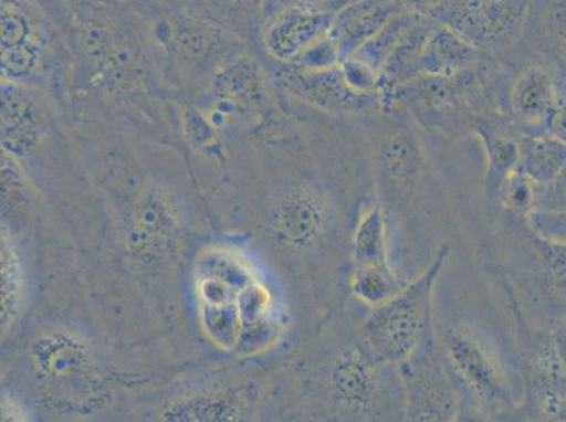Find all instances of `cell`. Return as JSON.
<instances>
[{
    "mask_svg": "<svg viewBox=\"0 0 566 422\" xmlns=\"http://www.w3.org/2000/svg\"><path fill=\"white\" fill-rule=\"evenodd\" d=\"M368 167L389 219L390 261L406 281L436 255L442 200L427 134L398 102L361 118Z\"/></svg>",
    "mask_w": 566,
    "mask_h": 422,
    "instance_id": "1",
    "label": "cell"
},
{
    "mask_svg": "<svg viewBox=\"0 0 566 422\" xmlns=\"http://www.w3.org/2000/svg\"><path fill=\"white\" fill-rule=\"evenodd\" d=\"M136 4L166 86L205 91L220 70L251 51L230 30L163 0Z\"/></svg>",
    "mask_w": 566,
    "mask_h": 422,
    "instance_id": "2",
    "label": "cell"
},
{
    "mask_svg": "<svg viewBox=\"0 0 566 422\" xmlns=\"http://www.w3.org/2000/svg\"><path fill=\"white\" fill-rule=\"evenodd\" d=\"M509 68L491 54L460 75L417 76L396 91V102L427 136L457 140L471 133L473 117L501 112Z\"/></svg>",
    "mask_w": 566,
    "mask_h": 422,
    "instance_id": "3",
    "label": "cell"
},
{
    "mask_svg": "<svg viewBox=\"0 0 566 422\" xmlns=\"http://www.w3.org/2000/svg\"><path fill=\"white\" fill-rule=\"evenodd\" d=\"M506 214L499 240L512 305L533 327L553 334L566 326V246L534 234L526 219Z\"/></svg>",
    "mask_w": 566,
    "mask_h": 422,
    "instance_id": "4",
    "label": "cell"
},
{
    "mask_svg": "<svg viewBox=\"0 0 566 422\" xmlns=\"http://www.w3.org/2000/svg\"><path fill=\"white\" fill-rule=\"evenodd\" d=\"M72 54L41 0H2V81L43 91L70 84Z\"/></svg>",
    "mask_w": 566,
    "mask_h": 422,
    "instance_id": "5",
    "label": "cell"
},
{
    "mask_svg": "<svg viewBox=\"0 0 566 422\" xmlns=\"http://www.w3.org/2000/svg\"><path fill=\"white\" fill-rule=\"evenodd\" d=\"M437 338L461 393L460 420H501L516 413L522 399L514 394L503 360L485 333L460 323L437 329Z\"/></svg>",
    "mask_w": 566,
    "mask_h": 422,
    "instance_id": "6",
    "label": "cell"
},
{
    "mask_svg": "<svg viewBox=\"0 0 566 422\" xmlns=\"http://www.w3.org/2000/svg\"><path fill=\"white\" fill-rule=\"evenodd\" d=\"M451 251V244L442 243L420 274L382 306L370 308L359 323V336L380 359L399 367L436 333L434 292Z\"/></svg>",
    "mask_w": 566,
    "mask_h": 422,
    "instance_id": "7",
    "label": "cell"
},
{
    "mask_svg": "<svg viewBox=\"0 0 566 422\" xmlns=\"http://www.w3.org/2000/svg\"><path fill=\"white\" fill-rule=\"evenodd\" d=\"M250 271L230 255L210 256L205 271H200L203 276L199 281V296L206 331L221 347H233L247 321L251 328H259L270 320V293Z\"/></svg>",
    "mask_w": 566,
    "mask_h": 422,
    "instance_id": "8",
    "label": "cell"
},
{
    "mask_svg": "<svg viewBox=\"0 0 566 422\" xmlns=\"http://www.w3.org/2000/svg\"><path fill=\"white\" fill-rule=\"evenodd\" d=\"M520 333L523 399L520 420L566 421V369L555 349L553 334L532 326L513 308Z\"/></svg>",
    "mask_w": 566,
    "mask_h": 422,
    "instance_id": "9",
    "label": "cell"
},
{
    "mask_svg": "<svg viewBox=\"0 0 566 422\" xmlns=\"http://www.w3.org/2000/svg\"><path fill=\"white\" fill-rule=\"evenodd\" d=\"M343 3L333 0H281L271 4L256 41L262 59L292 65L332 34Z\"/></svg>",
    "mask_w": 566,
    "mask_h": 422,
    "instance_id": "10",
    "label": "cell"
},
{
    "mask_svg": "<svg viewBox=\"0 0 566 422\" xmlns=\"http://www.w3.org/2000/svg\"><path fill=\"white\" fill-rule=\"evenodd\" d=\"M346 203L323 187L291 190L281 200L272 220V229L287 249L313 252L326 249L347 235Z\"/></svg>",
    "mask_w": 566,
    "mask_h": 422,
    "instance_id": "11",
    "label": "cell"
},
{
    "mask_svg": "<svg viewBox=\"0 0 566 422\" xmlns=\"http://www.w3.org/2000/svg\"><path fill=\"white\" fill-rule=\"evenodd\" d=\"M530 0H451L434 18L496 56L507 68L514 60Z\"/></svg>",
    "mask_w": 566,
    "mask_h": 422,
    "instance_id": "12",
    "label": "cell"
},
{
    "mask_svg": "<svg viewBox=\"0 0 566 422\" xmlns=\"http://www.w3.org/2000/svg\"><path fill=\"white\" fill-rule=\"evenodd\" d=\"M398 369L405 391L406 421L460 420L461 393L447 367L437 329Z\"/></svg>",
    "mask_w": 566,
    "mask_h": 422,
    "instance_id": "13",
    "label": "cell"
},
{
    "mask_svg": "<svg viewBox=\"0 0 566 422\" xmlns=\"http://www.w3.org/2000/svg\"><path fill=\"white\" fill-rule=\"evenodd\" d=\"M266 64L281 95L308 109L361 120L385 107L382 96L354 91L344 80L342 64L327 70Z\"/></svg>",
    "mask_w": 566,
    "mask_h": 422,
    "instance_id": "14",
    "label": "cell"
},
{
    "mask_svg": "<svg viewBox=\"0 0 566 422\" xmlns=\"http://www.w3.org/2000/svg\"><path fill=\"white\" fill-rule=\"evenodd\" d=\"M535 63L566 92V0H530L512 66Z\"/></svg>",
    "mask_w": 566,
    "mask_h": 422,
    "instance_id": "15",
    "label": "cell"
},
{
    "mask_svg": "<svg viewBox=\"0 0 566 422\" xmlns=\"http://www.w3.org/2000/svg\"><path fill=\"white\" fill-rule=\"evenodd\" d=\"M560 91L559 82L545 66L518 63L509 68L501 113L522 133L545 130Z\"/></svg>",
    "mask_w": 566,
    "mask_h": 422,
    "instance_id": "16",
    "label": "cell"
},
{
    "mask_svg": "<svg viewBox=\"0 0 566 422\" xmlns=\"http://www.w3.org/2000/svg\"><path fill=\"white\" fill-rule=\"evenodd\" d=\"M471 133L481 143L486 159L488 198L497 203L507 178L518 169L522 130L503 113L483 112L473 117Z\"/></svg>",
    "mask_w": 566,
    "mask_h": 422,
    "instance_id": "17",
    "label": "cell"
},
{
    "mask_svg": "<svg viewBox=\"0 0 566 422\" xmlns=\"http://www.w3.org/2000/svg\"><path fill=\"white\" fill-rule=\"evenodd\" d=\"M48 128L43 91L2 81V141L7 149L28 154L38 147Z\"/></svg>",
    "mask_w": 566,
    "mask_h": 422,
    "instance_id": "18",
    "label": "cell"
},
{
    "mask_svg": "<svg viewBox=\"0 0 566 422\" xmlns=\"http://www.w3.org/2000/svg\"><path fill=\"white\" fill-rule=\"evenodd\" d=\"M406 9L403 0H349L339 8L332 38L347 60Z\"/></svg>",
    "mask_w": 566,
    "mask_h": 422,
    "instance_id": "19",
    "label": "cell"
},
{
    "mask_svg": "<svg viewBox=\"0 0 566 422\" xmlns=\"http://www.w3.org/2000/svg\"><path fill=\"white\" fill-rule=\"evenodd\" d=\"M483 53L447 25L436 24L421 45L411 78L417 76H455L481 63Z\"/></svg>",
    "mask_w": 566,
    "mask_h": 422,
    "instance_id": "20",
    "label": "cell"
},
{
    "mask_svg": "<svg viewBox=\"0 0 566 422\" xmlns=\"http://www.w3.org/2000/svg\"><path fill=\"white\" fill-rule=\"evenodd\" d=\"M195 17L210 20L256 48L270 0H163Z\"/></svg>",
    "mask_w": 566,
    "mask_h": 422,
    "instance_id": "21",
    "label": "cell"
},
{
    "mask_svg": "<svg viewBox=\"0 0 566 422\" xmlns=\"http://www.w3.org/2000/svg\"><path fill=\"white\" fill-rule=\"evenodd\" d=\"M348 261L352 266L392 264L389 219L378 200L361 205L354 219L348 241Z\"/></svg>",
    "mask_w": 566,
    "mask_h": 422,
    "instance_id": "22",
    "label": "cell"
},
{
    "mask_svg": "<svg viewBox=\"0 0 566 422\" xmlns=\"http://www.w3.org/2000/svg\"><path fill=\"white\" fill-rule=\"evenodd\" d=\"M566 167V146L547 130L523 133L520 137L518 169L534 183L549 182Z\"/></svg>",
    "mask_w": 566,
    "mask_h": 422,
    "instance_id": "23",
    "label": "cell"
},
{
    "mask_svg": "<svg viewBox=\"0 0 566 422\" xmlns=\"http://www.w3.org/2000/svg\"><path fill=\"white\" fill-rule=\"evenodd\" d=\"M409 281L399 275L394 265L375 264L349 266L346 287L354 302L370 308L382 306Z\"/></svg>",
    "mask_w": 566,
    "mask_h": 422,
    "instance_id": "24",
    "label": "cell"
},
{
    "mask_svg": "<svg viewBox=\"0 0 566 422\" xmlns=\"http://www.w3.org/2000/svg\"><path fill=\"white\" fill-rule=\"evenodd\" d=\"M420 14L405 10L398 17L390 20L378 34L359 48L352 56L363 61V63L370 66V68L382 72L386 61H388L394 50L398 48L400 40L409 32L411 25L419 20Z\"/></svg>",
    "mask_w": 566,
    "mask_h": 422,
    "instance_id": "25",
    "label": "cell"
},
{
    "mask_svg": "<svg viewBox=\"0 0 566 422\" xmlns=\"http://www.w3.org/2000/svg\"><path fill=\"white\" fill-rule=\"evenodd\" d=\"M535 184L532 179L517 169L504 182L497 203L504 213L526 218L535 209Z\"/></svg>",
    "mask_w": 566,
    "mask_h": 422,
    "instance_id": "26",
    "label": "cell"
},
{
    "mask_svg": "<svg viewBox=\"0 0 566 422\" xmlns=\"http://www.w3.org/2000/svg\"><path fill=\"white\" fill-rule=\"evenodd\" d=\"M524 219L534 234L549 243L566 246V211L535 209Z\"/></svg>",
    "mask_w": 566,
    "mask_h": 422,
    "instance_id": "27",
    "label": "cell"
},
{
    "mask_svg": "<svg viewBox=\"0 0 566 422\" xmlns=\"http://www.w3.org/2000/svg\"><path fill=\"white\" fill-rule=\"evenodd\" d=\"M344 80L359 94H378L380 95V75L377 71L370 68L369 65L348 56L342 65Z\"/></svg>",
    "mask_w": 566,
    "mask_h": 422,
    "instance_id": "28",
    "label": "cell"
},
{
    "mask_svg": "<svg viewBox=\"0 0 566 422\" xmlns=\"http://www.w3.org/2000/svg\"><path fill=\"white\" fill-rule=\"evenodd\" d=\"M535 209L566 211V167L549 182L535 184Z\"/></svg>",
    "mask_w": 566,
    "mask_h": 422,
    "instance_id": "29",
    "label": "cell"
},
{
    "mask_svg": "<svg viewBox=\"0 0 566 422\" xmlns=\"http://www.w3.org/2000/svg\"><path fill=\"white\" fill-rule=\"evenodd\" d=\"M545 130L553 134L566 146V92L560 91L557 102L551 110Z\"/></svg>",
    "mask_w": 566,
    "mask_h": 422,
    "instance_id": "30",
    "label": "cell"
},
{
    "mask_svg": "<svg viewBox=\"0 0 566 422\" xmlns=\"http://www.w3.org/2000/svg\"><path fill=\"white\" fill-rule=\"evenodd\" d=\"M450 2L451 0H403L406 9L410 10V12L433 20V22L437 14Z\"/></svg>",
    "mask_w": 566,
    "mask_h": 422,
    "instance_id": "31",
    "label": "cell"
},
{
    "mask_svg": "<svg viewBox=\"0 0 566 422\" xmlns=\"http://www.w3.org/2000/svg\"><path fill=\"white\" fill-rule=\"evenodd\" d=\"M553 339L560 362H563L566 369V326L558 328L557 331H554Z\"/></svg>",
    "mask_w": 566,
    "mask_h": 422,
    "instance_id": "32",
    "label": "cell"
},
{
    "mask_svg": "<svg viewBox=\"0 0 566 422\" xmlns=\"http://www.w3.org/2000/svg\"><path fill=\"white\" fill-rule=\"evenodd\" d=\"M280 2H281V0H280ZM333 2H338V3H343L344 4V3L349 2V0H333Z\"/></svg>",
    "mask_w": 566,
    "mask_h": 422,
    "instance_id": "33",
    "label": "cell"
},
{
    "mask_svg": "<svg viewBox=\"0 0 566 422\" xmlns=\"http://www.w3.org/2000/svg\"><path fill=\"white\" fill-rule=\"evenodd\" d=\"M276 2H280V0H270V7L272 3H276Z\"/></svg>",
    "mask_w": 566,
    "mask_h": 422,
    "instance_id": "34",
    "label": "cell"
}]
</instances>
